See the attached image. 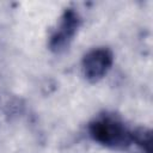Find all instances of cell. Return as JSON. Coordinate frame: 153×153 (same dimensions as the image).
<instances>
[{"mask_svg":"<svg viewBox=\"0 0 153 153\" xmlns=\"http://www.w3.org/2000/svg\"><path fill=\"white\" fill-rule=\"evenodd\" d=\"M136 145L143 153H152V135L151 131L146 128H136L133 130V142Z\"/></svg>","mask_w":153,"mask_h":153,"instance_id":"277c9868","label":"cell"},{"mask_svg":"<svg viewBox=\"0 0 153 153\" xmlns=\"http://www.w3.org/2000/svg\"><path fill=\"white\" fill-rule=\"evenodd\" d=\"M80 17L73 8H68L63 12L56 29L53 31L49 38V48L54 53H62L66 50L73 41L79 26Z\"/></svg>","mask_w":153,"mask_h":153,"instance_id":"7a4b0ae2","label":"cell"},{"mask_svg":"<svg viewBox=\"0 0 153 153\" xmlns=\"http://www.w3.org/2000/svg\"><path fill=\"white\" fill-rule=\"evenodd\" d=\"M88 131L96 142L109 148L124 149L133 142V130L115 115L98 116L90 123Z\"/></svg>","mask_w":153,"mask_h":153,"instance_id":"6da1fadb","label":"cell"},{"mask_svg":"<svg viewBox=\"0 0 153 153\" xmlns=\"http://www.w3.org/2000/svg\"><path fill=\"white\" fill-rule=\"evenodd\" d=\"M114 62V55L108 48H94L90 50L82 59L81 68L84 76L96 82L100 80L111 68Z\"/></svg>","mask_w":153,"mask_h":153,"instance_id":"3957f363","label":"cell"}]
</instances>
